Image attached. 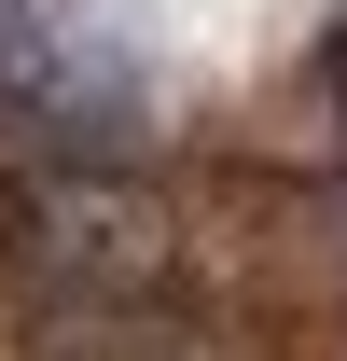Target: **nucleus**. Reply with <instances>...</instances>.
<instances>
[{"label": "nucleus", "instance_id": "1", "mask_svg": "<svg viewBox=\"0 0 347 361\" xmlns=\"http://www.w3.org/2000/svg\"><path fill=\"white\" fill-rule=\"evenodd\" d=\"M28 236H42V264L70 278L97 319L139 306V292L167 278V209H153V195H126V180H42Z\"/></svg>", "mask_w": 347, "mask_h": 361}, {"label": "nucleus", "instance_id": "2", "mask_svg": "<svg viewBox=\"0 0 347 361\" xmlns=\"http://www.w3.org/2000/svg\"><path fill=\"white\" fill-rule=\"evenodd\" d=\"M97 361H167V348H97Z\"/></svg>", "mask_w": 347, "mask_h": 361}]
</instances>
